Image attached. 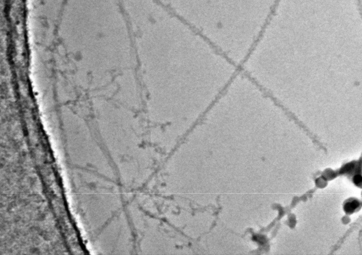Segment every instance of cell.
Segmentation results:
<instances>
[{"instance_id":"obj_1","label":"cell","mask_w":362,"mask_h":255,"mask_svg":"<svg viewBox=\"0 0 362 255\" xmlns=\"http://www.w3.org/2000/svg\"><path fill=\"white\" fill-rule=\"evenodd\" d=\"M360 206V202L356 200L347 202L344 205V210L347 213H352Z\"/></svg>"},{"instance_id":"obj_2","label":"cell","mask_w":362,"mask_h":255,"mask_svg":"<svg viewBox=\"0 0 362 255\" xmlns=\"http://www.w3.org/2000/svg\"><path fill=\"white\" fill-rule=\"evenodd\" d=\"M362 177L360 175H356L353 177V182L356 185L360 184L362 182Z\"/></svg>"}]
</instances>
